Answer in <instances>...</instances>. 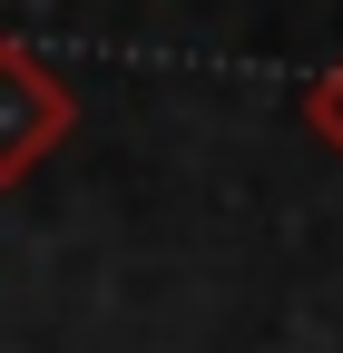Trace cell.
<instances>
[{
	"mask_svg": "<svg viewBox=\"0 0 343 353\" xmlns=\"http://www.w3.org/2000/svg\"><path fill=\"white\" fill-rule=\"evenodd\" d=\"M304 128H314V148H333V157H343V59L304 88Z\"/></svg>",
	"mask_w": 343,
	"mask_h": 353,
	"instance_id": "obj_2",
	"label": "cell"
},
{
	"mask_svg": "<svg viewBox=\"0 0 343 353\" xmlns=\"http://www.w3.org/2000/svg\"><path fill=\"white\" fill-rule=\"evenodd\" d=\"M79 128V99L69 79L30 50V39H0V187H30L39 157Z\"/></svg>",
	"mask_w": 343,
	"mask_h": 353,
	"instance_id": "obj_1",
	"label": "cell"
}]
</instances>
